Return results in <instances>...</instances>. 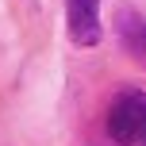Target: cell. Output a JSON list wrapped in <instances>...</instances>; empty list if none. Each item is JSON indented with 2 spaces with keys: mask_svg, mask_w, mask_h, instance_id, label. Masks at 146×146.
<instances>
[{
  "mask_svg": "<svg viewBox=\"0 0 146 146\" xmlns=\"http://www.w3.org/2000/svg\"><path fill=\"white\" fill-rule=\"evenodd\" d=\"M108 135L119 146H146V92L123 88L108 108Z\"/></svg>",
  "mask_w": 146,
  "mask_h": 146,
  "instance_id": "1",
  "label": "cell"
},
{
  "mask_svg": "<svg viewBox=\"0 0 146 146\" xmlns=\"http://www.w3.org/2000/svg\"><path fill=\"white\" fill-rule=\"evenodd\" d=\"M69 19V42L73 46H96L104 35L100 27V0H66Z\"/></svg>",
  "mask_w": 146,
  "mask_h": 146,
  "instance_id": "2",
  "label": "cell"
},
{
  "mask_svg": "<svg viewBox=\"0 0 146 146\" xmlns=\"http://www.w3.org/2000/svg\"><path fill=\"white\" fill-rule=\"evenodd\" d=\"M115 35H119V46L146 69V15L135 12V8H119L115 12Z\"/></svg>",
  "mask_w": 146,
  "mask_h": 146,
  "instance_id": "3",
  "label": "cell"
}]
</instances>
